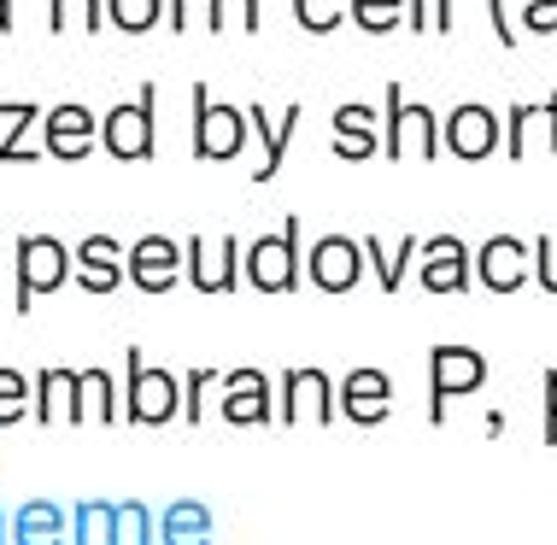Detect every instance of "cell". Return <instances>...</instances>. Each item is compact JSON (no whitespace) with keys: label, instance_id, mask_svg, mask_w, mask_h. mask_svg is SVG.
Returning <instances> with one entry per match:
<instances>
[{"label":"cell","instance_id":"6","mask_svg":"<svg viewBox=\"0 0 557 545\" xmlns=\"http://www.w3.org/2000/svg\"><path fill=\"white\" fill-rule=\"evenodd\" d=\"M306 276L318 294H352L358 276H364V240L352 235H318L306 252Z\"/></svg>","mask_w":557,"mask_h":545},{"label":"cell","instance_id":"19","mask_svg":"<svg viewBox=\"0 0 557 545\" xmlns=\"http://www.w3.org/2000/svg\"><path fill=\"white\" fill-rule=\"evenodd\" d=\"M83 387H88V375H71V370H41V382H36V411L41 417H83Z\"/></svg>","mask_w":557,"mask_h":545},{"label":"cell","instance_id":"32","mask_svg":"<svg viewBox=\"0 0 557 545\" xmlns=\"http://www.w3.org/2000/svg\"><path fill=\"white\" fill-rule=\"evenodd\" d=\"M24 411V375L18 370H0V422Z\"/></svg>","mask_w":557,"mask_h":545},{"label":"cell","instance_id":"21","mask_svg":"<svg viewBox=\"0 0 557 545\" xmlns=\"http://www.w3.org/2000/svg\"><path fill=\"white\" fill-rule=\"evenodd\" d=\"M341 405H346V417H352V422L387 417V375L382 370H352V375H346V387H341Z\"/></svg>","mask_w":557,"mask_h":545},{"label":"cell","instance_id":"24","mask_svg":"<svg viewBox=\"0 0 557 545\" xmlns=\"http://www.w3.org/2000/svg\"><path fill=\"white\" fill-rule=\"evenodd\" d=\"M164 0H107V24L124 29V36H147L153 24H164Z\"/></svg>","mask_w":557,"mask_h":545},{"label":"cell","instance_id":"9","mask_svg":"<svg viewBox=\"0 0 557 545\" xmlns=\"http://www.w3.org/2000/svg\"><path fill=\"white\" fill-rule=\"evenodd\" d=\"M441 147L458 159H470V164L487 159L493 147H499V112H493V106H475V100L451 106L441 117Z\"/></svg>","mask_w":557,"mask_h":545},{"label":"cell","instance_id":"33","mask_svg":"<svg viewBox=\"0 0 557 545\" xmlns=\"http://www.w3.org/2000/svg\"><path fill=\"white\" fill-rule=\"evenodd\" d=\"M487 24H493V36H499L505 48H517V41H522V29L505 18V0H487Z\"/></svg>","mask_w":557,"mask_h":545},{"label":"cell","instance_id":"23","mask_svg":"<svg viewBox=\"0 0 557 545\" xmlns=\"http://www.w3.org/2000/svg\"><path fill=\"white\" fill-rule=\"evenodd\" d=\"M282 393H288V417L311 411V405H318V422L329 417V375L323 370H288L282 375Z\"/></svg>","mask_w":557,"mask_h":545},{"label":"cell","instance_id":"18","mask_svg":"<svg viewBox=\"0 0 557 545\" xmlns=\"http://www.w3.org/2000/svg\"><path fill=\"white\" fill-rule=\"evenodd\" d=\"M223 417H230V422H259V417H270V375H259V370L223 375Z\"/></svg>","mask_w":557,"mask_h":545},{"label":"cell","instance_id":"1","mask_svg":"<svg viewBox=\"0 0 557 545\" xmlns=\"http://www.w3.org/2000/svg\"><path fill=\"white\" fill-rule=\"evenodd\" d=\"M12 270H18V299H12V311L29 317L36 294H53L65 276H77V259H71V247H65V240H53V235H18V247H12Z\"/></svg>","mask_w":557,"mask_h":545},{"label":"cell","instance_id":"29","mask_svg":"<svg viewBox=\"0 0 557 545\" xmlns=\"http://www.w3.org/2000/svg\"><path fill=\"white\" fill-rule=\"evenodd\" d=\"M522 29L529 36H557V0H522Z\"/></svg>","mask_w":557,"mask_h":545},{"label":"cell","instance_id":"14","mask_svg":"<svg viewBox=\"0 0 557 545\" xmlns=\"http://www.w3.org/2000/svg\"><path fill=\"white\" fill-rule=\"evenodd\" d=\"M176 411V375L147 370L141 346H129V417L135 422H164Z\"/></svg>","mask_w":557,"mask_h":545},{"label":"cell","instance_id":"5","mask_svg":"<svg viewBox=\"0 0 557 545\" xmlns=\"http://www.w3.org/2000/svg\"><path fill=\"white\" fill-rule=\"evenodd\" d=\"M382 159H441V117L429 106H405V88L387 83V135Z\"/></svg>","mask_w":557,"mask_h":545},{"label":"cell","instance_id":"39","mask_svg":"<svg viewBox=\"0 0 557 545\" xmlns=\"http://www.w3.org/2000/svg\"><path fill=\"white\" fill-rule=\"evenodd\" d=\"M546 124H552V159H557V95L546 100Z\"/></svg>","mask_w":557,"mask_h":545},{"label":"cell","instance_id":"10","mask_svg":"<svg viewBox=\"0 0 557 545\" xmlns=\"http://www.w3.org/2000/svg\"><path fill=\"white\" fill-rule=\"evenodd\" d=\"M470 247H463L458 235H429L423 252H417V282L429 287V294H463L470 287Z\"/></svg>","mask_w":557,"mask_h":545},{"label":"cell","instance_id":"3","mask_svg":"<svg viewBox=\"0 0 557 545\" xmlns=\"http://www.w3.org/2000/svg\"><path fill=\"white\" fill-rule=\"evenodd\" d=\"M299 276H306V259H299V218H282L276 235H259L247 247V282L259 294H294Z\"/></svg>","mask_w":557,"mask_h":545},{"label":"cell","instance_id":"8","mask_svg":"<svg viewBox=\"0 0 557 545\" xmlns=\"http://www.w3.org/2000/svg\"><path fill=\"white\" fill-rule=\"evenodd\" d=\"M95 141H100V124H95L88 106H48V112H41V153L48 159L77 164V159L95 153Z\"/></svg>","mask_w":557,"mask_h":545},{"label":"cell","instance_id":"22","mask_svg":"<svg viewBox=\"0 0 557 545\" xmlns=\"http://www.w3.org/2000/svg\"><path fill=\"white\" fill-rule=\"evenodd\" d=\"M0 117H7V135H0V164H24V159H36L29 153V129L41 124V112L29 100H7L0 106Z\"/></svg>","mask_w":557,"mask_h":545},{"label":"cell","instance_id":"31","mask_svg":"<svg viewBox=\"0 0 557 545\" xmlns=\"http://www.w3.org/2000/svg\"><path fill=\"white\" fill-rule=\"evenodd\" d=\"M223 7H235V18H240V29H259V0H212V12H206V24L223 36Z\"/></svg>","mask_w":557,"mask_h":545},{"label":"cell","instance_id":"7","mask_svg":"<svg viewBox=\"0 0 557 545\" xmlns=\"http://www.w3.org/2000/svg\"><path fill=\"white\" fill-rule=\"evenodd\" d=\"M183 276L200 287V294H235L240 276V240H212V235H188L183 240Z\"/></svg>","mask_w":557,"mask_h":545},{"label":"cell","instance_id":"16","mask_svg":"<svg viewBox=\"0 0 557 545\" xmlns=\"http://www.w3.org/2000/svg\"><path fill=\"white\" fill-rule=\"evenodd\" d=\"M77 282L88 287V294H117V287L129 282L124 247H117L112 235H88L83 247H77Z\"/></svg>","mask_w":557,"mask_h":545},{"label":"cell","instance_id":"26","mask_svg":"<svg viewBox=\"0 0 557 545\" xmlns=\"http://www.w3.org/2000/svg\"><path fill=\"white\" fill-rule=\"evenodd\" d=\"M77 12H83V29L107 24V0H48V29H53V36H65Z\"/></svg>","mask_w":557,"mask_h":545},{"label":"cell","instance_id":"40","mask_svg":"<svg viewBox=\"0 0 557 545\" xmlns=\"http://www.w3.org/2000/svg\"><path fill=\"white\" fill-rule=\"evenodd\" d=\"M12 29V0H0V36Z\"/></svg>","mask_w":557,"mask_h":545},{"label":"cell","instance_id":"17","mask_svg":"<svg viewBox=\"0 0 557 545\" xmlns=\"http://www.w3.org/2000/svg\"><path fill=\"white\" fill-rule=\"evenodd\" d=\"M375 153H382V135H375V106H364V100L335 106V159L364 164Z\"/></svg>","mask_w":557,"mask_h":545},{"label":"cell","instance_id":"15","mask_svg":"<svg viewBox=\"0 0 557 545\" xmlns=\"http://www.w3.org/2000/svg\"><path fill=\"white\" fill-rule=\"evenodd\" d=\"M247 124L259 129V147H264V164L252 171V182H270V176L282 171V159H288V141H294V129H299V106H276V117H270V106L252 100L247 106Z\"/></svg>","mask_w":557,"mask_h":545},{"label":"cell","instance_id":"38","mask_svg":"<svg viewBox=\"0 0 557 545\" xmlns=\"http://www.w3.org/2000/svg\"><path fill=\"white\" fill-rule=\"evenodd\" d=\"M405 18H411V29H429V0H405Z\"/></svg>","mask_w":557,"mask_h":545},{"label":"cell","instance_id":"11","mask_svg":"<svg viewBox=\"0 0 557 545\" xmlns=\"http://www.w3.org/2000/svg\"><path fill=\"white\" fill-rule=\"evenodd\" d=\"M176 276H183V247L171 235H141L129 247V282L141 294H171Z\"/></svg>","mask_w":557,"mask_h":545},{"label":"cell","instance_id":"25","mask_svg":"<svg viewBox=\"0 0 557 545\" xmlns=\"http://www.w3.org/2000/svg\"><path fill=\"white\" fill-rule=\"evenodd\" d=\"M346 18L370 36H387V29L405 24V0H346Z\"/></svg>","mask_w":557,"mask_h":545},{"label":"cell","instance_id":"37","mask_svg":"<svg viewBox=\"0 0 557 545\" xmlns=\"http://www.w3.org/2000/svg\"><path fill=\"white\" fill-rule=\"evenodd\" d=\"M164 24H171L176 36H183V29H188V0H171V12H164Z\"/></svg>","mask_w":557,"mask_h":545},{"label":"cell","instance_id":"4","mask_svg":"<svg viewBox=\"0 0 557 545\" xmlns=\"http://www.w3.org/2000/svg\"><path fill=\"white\" fill-rule=\"evenodd\" d=\"M153 95L159 88L153 83H141L135 88V100L124 106H112L107 117H100V147H107L112 159H124V164H147L153 159Z\"/></svg>","mask_w":557,"mask_h":545},{"label":"cell","instance_id":"34","mask_svg":"<svg viewBox=\"0 0 557 545\" xmlns=\"http://www.w3.org/2000/svg\"><path fill=\"white\" fill-rule=\"evenodd\" d=\"M546 441H557V370H546Z\"/></svg>","mask_w":557,"mask_h":545},{"label":"cell","instance_id":"20","mask_svg":"<svg viewBox=\"0 0 557 545\" xmlns=\"http://www.w3.org/2000/svg\"><path fill=\"white\" fill-rule=\"evenodd\" d=\"M411 252H423V240H417V235H399V240H375V235H364V259L375 264V282H382L387 294H399L405 270H411Z\"/></svg>","mask_w":557,"mask_h":545},{"label":"cell","instance_id":"28","mask_svg":"<svg viewBox=\"0 0 557 545\" xmlns=\"http://www.w3.org/2000/svg\"><path fill=\"white\" fill-rule=\"evenodd\" d=\"M540 117V106H510L505 112V135H510V153L505 159H522L529 153V124Z\"/></svg>","mask_w":557,"mask_h":545},{"label":"cell","instance_id":"36","mask_svg":"<svg viewBox=\"0 0 557 545\" xmlns=\"http://www.w3.org/2000/svg\"><path fill=\"white\" fill-rule=\"evenodd\" d=\"M429 29H451V0H429Z\"/></svg>","mask_w":557,"mask_h":545},{"label":"cell","instance_id":"13","mask_svg":"<svg viewBox=\"0 0 557 545\" xmlns=\"http://www.w3.org/2000/svg\"><path fill=\"white\" fill-rule=\"evenodd\" d=\"M529 264H534V247H522L517 235H493L487 247L475 252V276L487 294H517L529 282Z\"/></svg>","mask_w":557,"mask_h":545},{"label":"cell","instance_id":"2","mask_svg":"<svg viewBox=\"0 0 557 545\" xmlns=\"http://www.w3.org/2000/svg\"><path fill=\"white\" fill-rule=\"evenodd\" d=\"M188 100H194V159L230 164L247 147V106H218L206 83H194Z\"/></svg>","mask_w":557,"mask_h":545},{"label":"cell","instance_id":"12","mask_svg":"<svg viewBox=\"0 0 557 545\" xmlns=\"http://www.w3.org/2000/svg\"><path fill=\"white\" fill-rule=\"evenodd\" d=\"M429 370H434V417L446 411L451 393H475L487 382V358H481L475 346H434Z\"/></svg>","mask_w":557,"mask_h":545},{"label":"cell","instance_id":"30","mask_svg":"<svg viewBox=\"0 0 557 545\" xmlns=\"http://www.w3.org/2000/svg\"><path fill=\"white\" fill-rule=\"evenodd\" d=\"M534 282L546 287V294H557V240L552 235L534 240Z\"/></svg>","mask_w":557,"mask_h":545},{"label":"cell","instance_id":"27","mask_svg":"<svg viewBox=\"0 0 557 545\" xmlns=\"http://www.w3.org/2000/svg\"><path fill=\"white\" fill-rule=\"evenodd\" d=\"M294 18L311 36H329V29L346 24V0H294Z\"/></svg>","mask_w":557,"mask_h":545},{"label":"cell","instance_id":"35","mask_svg":"<svg viewBox=\"0 0 557 545\" xmlns=\"http://www.w3.org/2000/svg\"><path fill=\"white\" fill-rule=\"evenodd\" d=\"M200 387H212V370H194L188 375V417H200Z\"/></svg>","mask_w":557,"mask_h":545}]
</instances>
